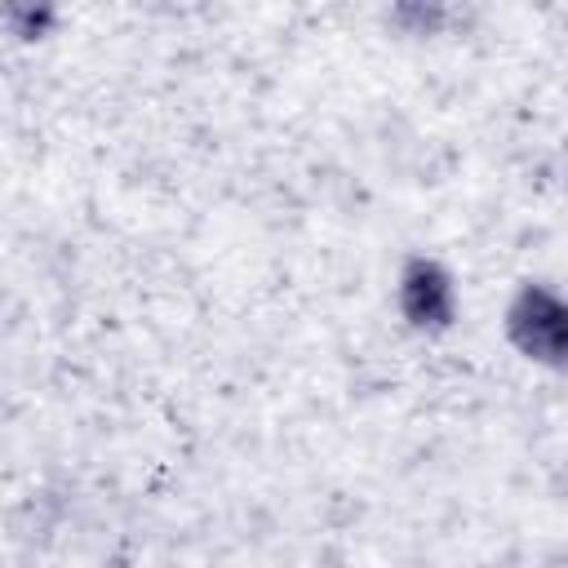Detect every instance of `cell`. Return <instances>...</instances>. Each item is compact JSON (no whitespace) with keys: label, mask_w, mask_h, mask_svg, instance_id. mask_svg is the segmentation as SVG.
<instances>
[{"label":"cell","mask_w":568,"mask_h":568,"mask_svg":"<svg viewBox=\"0 0 568 568\" xmlns=\"http://www.w3.org/2000/svg\"><path fill=\"white\" fill-rule=\"evenodd\" d=\"M399 306L417 328H448L457 315L453 275L435 257H413L399 275Z\"/></svg>","instance_id":"cell-2"},{"label":"cell","mask_w":568,"mask_h":568,"mask_svg":"<svg viewBox=\"0 0 568 568\" xmlns=\"http://www.w3.org/2000/svg\"><path fill=\"white\" fill-rule=\"evenodd\" d=\"M510 342L537 364H568V302L541 284H524L506 311Z\"/></svg>","instance_id":"cell-1"}]
</instances>
